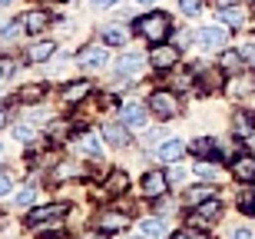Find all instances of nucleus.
<instances>
[{
    "label": "nucleus",
    "mask_w": 255,
    "mask_h": 239,
    "mask_svg": "<svg viewBox=\"0 0 255 239\" xmlns=\"http://www.w3.org/2000/svg\"><path fill=\"white\" fill-rule=\"evenodd\" d=\"M146 60H149V57H139V53H123V57L116 60V73H120V77H136Z\"/></svg>",
    "instance_id": "f8f14e48"
},
{
    "label": "nucleus",
    "mask_w": 255,
    "mask_h": 239,
    "mask_svg": "<svg viewBox=\"0 0 255 239\" xmlns=\"http://www.w3.org/2000/svg\"><path fill=\"white\" fill-rule=\"evenodd\" d=\"M53 53H57V43H53V40H37V43L27 50V60L30 63H47Z\"/></svg>",
    "instance_id": "2eb2a0df"
},
{
    "label": "nucleus",
    "mask_w": 255,
    "mask_h": 239,
    "mask_svg": "<svg viewBox=\"0 0 255 239\" xmlns=\"http://www.w3.org/2000/svg\"><path fill=\"white\" fill-rule=\"evenodd\" d=\"M219 216H222V203L212 196V200H206V203H199V206H192L189 223H196V226H206V223L219 220Z\"/></svg>",
    "instance_id": "423d86ee"
},
{
    "label": "nucleus",
    "mask_w": 255,
    "mask_h": 239,
    "mask_svg": "<svg viewBox=\"0 0 255 239\" xmlns=\"http://www.w3.org/2000/svg\"><path fill=\"white\" fill-rule=\"evenodd\" d=\"M239 210L246 213V216H255V190L239 193Z\"/></svg>",
    "instance_id": "c85d7f7f"
},
{
    "label": "nucleus",
    "mask_w": 255,
    "mask_h": 239,
    "mask_svg": "<svg viewBox=\"0 0 255 239\" xmlns=\"http://www.w3.org/2000/svg\"><path fill=\"white\" fill-rule=\"evenodd\" d=\"M80 150H83L86 156H93V160H103V146H100V140H96L93 133L80 136Z\"/></svg>",
    "instance_id": "b1692460"
},
{
    "label": "nucleus",
    "mask_w": 255,
    "mask_h": 239,
    "mask_svg": "<svg viewBox=\"0 0 255 239\" xmlns=\"http://www.w3.org/2000/svg\"><path fill=\"white\" fill-rule=\"evenodd\" d=\"M192 170H196L199 180H206V183L222 176V166H219V163H212V160H199V163H192Z\"/></svg>",
    "instance_id": "aec40b11"
},
{
    "label": "nucleus",
    "mask_w": 255,
    "mask_h": 239,
    "mask_svg": "<svg viewBox=\"0 0 255 239\" xmlns=\"http://www.w3.org/2000/svg\"><path fill=\"white\" fill-rule=\"evenodd\" d=\"M252 13H255V7H252Z\"/></svg>",
    "instance_id": "09e8293b"
},
{
    "label": "nucleus",
    "mask_w": 255,
    "mask_h": 239,
    "mask_svg": "<svg viewBox=\"0 0 255 239\" xmlns=\"http://www.w3.org/2000/svg\"><path fill=\"white\" fill-rule=\"evenodd\" d=\"M142 140H146V143H156V140H159V130H149V133L142 136Z\"/></svg>",
    "instance_id": "79ce46f5"
},
{
    "label": "nucleus",
    "mask_w": 255,
    "mask_h": 239,
    "mask_svg": "<svg viewBox=\"0 0 255 239\" xmlns=\"http://www.w3.org/2000/svg\"><path fill=\"white\" fill-rule=\"evenodd\" d=\"M232 133H236V136H252L255 133V120L249 113H242V110H239V113L232 116Z\"/></svg>",
    "instance_id": "5701e85b"
},
{
    "label": "nucleus",
    "mask_w": 255,
    "mask_h": 239,
    "mask_svg": "<svg viewBox=\"0 0 255 239\" xmlns=\"http://www.w3.org/2000/svg\"><path fill=\"white\" fill-rule=\"evenodd\" d=\"M0 3H10V0H0Z\"/></svg>",
    "instance_id": "49530a36"
},
{
    "label": "nucleus",
    "mask_w": 255,
    "mask_h": 239,
    "mask_svg": "<svg viewBox=\"0 0 255 239\" xmlns=\"http://www.w3.org/2000/svg\"><path fill=\"white\" fill-rule=\"evenodd\" d=\"M90 93H93V83L90 80H73L70 86H63V103H76V100H83Z\"/></svg>",
    "instance_id": "f3484780"
},
{
    "label": "nucleus",
    "mask_w": 255,
    "mask_h": 239,
    "mask_svg": "<svg viewBox=\"0 0 255 239\" xmlns=\"http://www.w3.org/2000/svg\"><path fill=\"white\" fill-rule=\"evenodd\" d=\"M129 190V176H126L123 170H113L110 176H106V193L110 196H120V193Z\"/></svg>",
    "instance_id": "6ab92c4d"
},
{
    "label": "nucleus",
    "mask_w": 255,
    "mask_h": 239,
    "mask_svg": "<svg viewBox=\"0 0 255 239\" xmlns=\"http://www.w3.org/2000/svg\"><path fill=\"white\" fill-rule=\"evenodd\" d=\"M10 190H13V180H10V173L0 166V196H7Z\"/></svg>",
    "instance_id": "72a5a7b5"
},
{
    "label": "nucleus",
    "mask_w": 255,
    "mask_h": 239,
    "mask_svg": "<svg viewBox=\"0 0 255 239\" xmlns=\"http://www.w3.org/2000/svg\"><path fill=\"white\" fill-rule=\"evenodd\" d=\"M172 239H206V233H199V230H179V233H172Z\"/></svg>",
    "instance_id": "f704fd0d"
},
{
    "label": "nucleus",
    "mask_w": 255,
    "mask_h": 239,
    "mask_svg": "<svg viewBox=\"0 0 255 239\" xmlns=\"http://www.w3.org/2000/svg\"><path fill=\"white\" fill-rule=\"evenodd\" d=\"M139 193L146 196V200L166 196V193H169V176H166L162 170H149L146 176H142V183H139Z\"/></svg>",
    "instance_id": "7ed1b4c3"
},
{
    "label": "nucleus",
    "mask_w": 255,
    "mask_h": 239,
    "mask_svg": "<svg viewBox=\"0 0 255 239\" xmlns=\"http://www.w3.org/2000/svg\"><path fill=\"white\" fill-rule=\"evenodd\" d=\"M20 96H23V100H40V96H43V86H27Z\"/></svg>",
    "instance_id": "e433bc0d"
},
{
    "label": "nucleus",
    "mask_w": 255,
    "mask_h": 239,
    "mask_svg": "<svg viewBox=\"0 0 255 239\" xmlns=\"http://www.w3.org/2000/svg\"><path fill=\"white\" fill-rule=\"evenodd\" d=\"M252 136H255V133H252Z\"/></svg>",
    "instance_id": "8fccbe9b"
},
{
    "label": "nucleus",
    "mask_w": 255,
    "mask_h": 239,
    "mask_svg": "<svg viewBox=\"0 0 255 239\" xmlns=\"http://www.w3.org/2000/svg\"><path fill=\"white\" fill-rule=\"evenodd\" d=\"M103 140L110 146H116V150H123V146H129V126L126 123H106L103 126Z\"/></svg>",
    "instance_id": "1a4fd4ad"
},
{
    "label": "nucleus",
    "mask_w": 255,
    "mask_h": 239,
    "mask_svg": "<svg viewBox=\"0 0 255 239\" xmlns=\"http://www.w3.org/2000/svg\"><path fill=\"white\" fill-rule=\"evenodd\" d=\"M186 150H189V146L182 143V140H162L159 143V160L162 163H179L182 156H186Z\"/></svg>",
    "instance_id": "4468645a"
},
{
    "label": "nucleus",
    "mask_w": 255,
    "mask_h": 239,
    "mask_svg": "<svg viewBox=\"0 0 255 239\" xmlns=\"http://www.w3.org/2000/svg\"><path fill=\"white\" fill-rule=\"evenodd\" d=\"M212 196H216V186H212V183H196V186L186 193V200H189L192 206H199V203L212 200Z\"/></svg>",
    "instance_id": "412c9836"
},
{
    "label": "nucleus",
    "mask_w": 255,
    "mask_h": 239,
    "mask_svg": "<svg viewBox=\"0 0 255 239\" xmlns=\"http://www.w3.org/2000/svg\"><path fill=\"white\" fill-rule=\"evenodd\" d=\"M33 200H37V190H33V186H23V190L17 193V206H30Z\"/></svg>",
    "instance_id": "7c9ffc66"
},
{
    "label": "nucleus",
    "mask_w": 255,
    "mask_h": 239,
    "mask_svg": "<svg viewBox=\"0 0 255 239\" xmlns=\"http://www.w3.org/2000/svg\"><path fill=\"white\" fill-rule=\"evenodd\" d=\"M10 73H13V63H3V60H0V83H3Z\"/></svg>",
    "instance_id": "58836bf2"
},
{
    "label": "nucleus",
    "mask_w": 255,
    "mask_h": 239,
    "mask_svg": "<svg viewBox=\"0 0 255 239\" xmlns=\"http://www.w3.org/2000/svg\"><path fill=\"white\" fill-rule=\"evenodd\" d=\"M136 3H152V0H136Z\"/></svg>",
    "instance_id": "a18cd8bd"
},
{
    "label": "nucleus",
    "mask_w": 255,
    "mask_h": 239,
    "mask_svg": "<svg viewBox=\"0 0 255 239\" xmlns=\"http://www.w3.org/2000/svg\"><path fill=\"white\" fill-rule=\"evenodd\" d=\"M50 176H53L57 183H66V180H80V176H86V170L80 166V163H57Z\"/></svg>",
    "instance_id": "dca6fc26"
},
{
    "label": "nucleus",
    "mask_w": 255,
    "mask_h": 239,
    "mask_svg": "<svg viewBox=\"0 0 255 239\" xmlns=\"http://www.w3.org/2000/svg\"><path fill=\"white\" fill-rule=\"evenodd\" d=\"M0 156H3V150H0Z\"/></svg>",
    "instance_id": "de8ad7c7"
},
{
    "label": "nucleus",
    "mask_w": 255,
    "mask_h": 239,
    "mask_svg": "<svg viewBox=\"0 0 255 239\" xmlns=\"http://www.w3.org/2000/svg\"><path fill=\"white\" fill-rule=\"evenodd\" d=\"M96 226L103 233H123L126 226H129V220H126L123 213H103V216L96 220Z\"/></svg>",
    "instance_id": "a211bd4d"
},
{
    "label": "nucleus",
    "mask_w": 255,
    "mask_h": 239,
    "mask_svg": "<svg viewBox=\"0 0 255 239\" xmlns=\"http://www.w3.org/2000/svg\"><path fill=\"white\" fill-rule=\"evenodd\" d=\"M13 133H17V140H20V143H30V140L37 136V133H33V130H30V126H17Z\"/></svg>",
    "instance_id": "c9c22d12"
},
{
    "label": "nucleus",
    "mask_w": 255,
    "mask_h": 239,
    "mask_svg": "<svg viewBox=\"0 0 255 239\" xmlns=\"http://www.w3.org/2000/svg\"><path fill=\"white\" fill-rule=\"evenodd\" d=\"M139 236L162 239V236H166V226H162V220H146V223H139Z\"/></svg>",
    "instance_id": "a878e982"
},
{
    "label": "nucleus",
    "mask_w": 255,
    "mask_h": 239,
    "mask_svg": "<svg viewBox=\"0 0 255 239\" xmlns=\"http://www.w3.org/2000/svg\"><path fill=\"white\" fill-rule=\"evenodd\" d=\"M219 67L222 70H239V67H246V60H242L239 50H226V53L219 57Z\"/></svg>",
    "instance_id": "bb28decb"
},
{
    "label": "nucleus",
    "mask_w": 255,
    "mask_h": 239,
    "mask_svg": "<svg viewBox=\"0 0 255 239\" xmlns=\"http://www.w3.org/2000/svg\"><path fill=\"white\" fill-rule=\"evenodd\" d=\"M255 83H249V80H236V86H229V93L232 96H242V93H252Z\"/></svg>",
    "instance_id": "2f4dec72"
},
{
    "label": "nucleus",
    "mask_w": 255,
    "mask_h": 239,
    "mask_svg": "<svg viewBox=\"0 0 255 239\" xmlns=\"http://www.w3.org/2000/svg\"><path fill=\"white\" fill-rule=\"evenodd\" d=\"M232 176L242 183H252L255 180V156L252 153H239L232 156Z\"/></svg>",
    "instance_id": "6e6552de"
},
{
    "label": "nucleus",
    "mask_w": 255,
    "mask_h": 239,
    "mask_svg": "<svg viewBox=\"0 0 255 239\" xmlns=\"http://www.w3.org/2000/svg\"><path fill=\"white\" fill-rule=\"evenodd\" d=\"M219 23L239 27V23H242V7H222V10H219Z\"/></svg>",
    "instance_id": "cd10ccee"
},
{
    "label": "nucleus",
    "mask_w": 255,
    "mask_h": 239,
    "mask_svg": "<svg viewBox=\"0 0 255 239\" xmlns=\"http://www.w3.org/2000/svg\"><path fill=\"white\" fill-rule=\"evenodd\" d=\"M136 33H139L142 40H149L152 47L156 43H166V37L172 33V20L169 13H162V10H152V13H142V17H136Z\"/></svg>",
    "instance_id": "f257e3e1"
},
{
    "label": "nucleus",
    "mask_w": 255,
    "mask_h": 239,
    "mask_svg": "<svg viewBox=\"0 0 255 239\" xmlns=\"http://www.w3.org/2000/svg\"><path fill=\"white\" fill-rule=\"evenodd\" d=\"M100 40H103V47H123L126 40H129V33H126L123 27H103Z\"/></svg>",
    "instance_id": "4be33fe9"
},
{
    "label": "nucleus",
    "mask_w": 255,
    "mask_h": 239,
    "mask_svg": "<svg viewBox=\"0 0 255 239\" xmlns=\"http://www.w3.org/2000/svg\"><path fill=\"white\" fill-rule=\"evenodd\" d=\"M20 23H23V33H43L50 27V13L47 10H30L20 17Z\"/></svg>",
    "instance_id": "9b49d317"
},
{
    "label": "nucleus",
    "mask_w": 255,
    "mask_h": 239,
    "mask_svg": "<svg viewBox=\"0 0 255 239\" xmlns=\"http://www.w3.org/2000/svg\"><path fill=\"white\" fill-rule=\"evenodd\" d=\"M149 113H156L159 120H172V116H179V96L176 90H156L149 96Z\"/></svg>",
    "instance_id": "f03ea898"
},
{
    "label": "nucleus",
    "mask_w": 255,
    "mask_h": 239,
    "mask_svg": "<svg viewBox=\"0 0 255 239\" xmlns=\"http://www.w3.org/2000/svg\"><path fill=\"white\" fill-rule=\"evenodd\" d=\"M90 3H93V7H116L120 0H90Z\"/></svg>",
    "instance_id": "a19ab883"
},
{
    "label": "nucleus",
    "mask_w": 255,
    "mask_h": 239,
    "mask_svg": "<svg viewBox=\"0 0 255 239\" xmlns=\"http://www.w3.org/2000/svg\"><path fill=\"white\" fill-rule=\"evenodd\" d=\"M239 53H242V60H246V63H255V43H249V47H242Z\"/></svg>",
    "instance_id": "4c0bfd02"
},
{
    "label": "nucleus",
    "mask_w": 255,
    "mask_h": 239,
    "mask_svg": "<svg viewBox=\"0 0 255 239\" xmlns=\"http://www.w3.org/2000/svg\"><path fill=\"white\" fill-rule=\"evenodd\" d=\"M232 239H252V233H249V230H236V233H232Z\"/></svg>",
    "instance_id": "37998d69"
},
{
    "label": "nucleus",
    "mask_w": 255,
    "mask_h": 239,
    "mask_svg": "<svg viewBox=\"0 0 255 239\" xmlns=\"http://www.w3.org/2000/svg\"><path fill=\"white\" fill-rule=\"evenodd\" d=\"M179 180H186V170H172L169 173V183H179Z\"/></svg>",
    "instance_id": "ea45409f"
},
{
    "label": "nucleus",
    "mask_w": 255,
    "mask_h": 239,
    "mask_svg": "<svg viewBox=\"0 0 255 239\" xmlns=\"http://www.w3.org/2000/svg\"><path fill=\"white\" fill-rule=\"evenodd\" d=\"M226 40H229L226 23H219V27H202L196 33V43L202 50H219V47H226Z\"/></svg>",
    "instance_id": "39448f33"
},
{
    "label": "nucleus",
    "mask_w": 255,
    "mask_h": 239,
    "mask_svg": "<svg viewBox=\"0 0 255 239\" xmlns=\"http://www.w3.org/2000/svg\"><path fill=\"white\" fill-rule=\"evenodd\" d=\"M63 213H66V206H63V203H47V206H37V210H30L27 223L33 226V223H43V220H60Z\"/></svg>",
    "instance_id": "ddd939ff"
},
{
    "label": "nucleus",
    "mask_w": 255,
    "mask_h": 239,
    "mask_svg": "<svg viewBox=\"0 0 255 239\" xmlns=\"http://www.w3.org/2000/svg\"><path fill=\"white\" fill-rule=\"evenodd\" d=\"M30 230L37 233V236H57V233H63V216H60V220H43V223H33Z\"/></svg>",
    "instance_id": "393cba45"
},
{
    "label": "nucleus",
    "mask_w": 255,
    "mask_h": 239,
    "mask_svg": "<svg viewBox=\"0 0 255 239\" xmlns=\"http://www.w3.org/2000/svg\"><path fill=\"white\" fill-rule=\"evenodd\" d=\"M149 63H152V70H172L179 63V47L176 43H156L149 50Z\"/></svg>",
    "instance_id": "20e7f679"
},
{
    "label": "nucleus",
    "mask_w": 255,
    "mask_h": 239,
    "mask_svg": "<svg viewBox=\"0 0 255 239\" xmlns=\"http://www.w3.org/2000/svg\"><path fill=\"white\" fill-rule=\"evenodd\" d=\"M120 116H123V123L129 126V130H142V126H146V120H149V106L126 103L123 110H120Z\"/></svg>",
    "instance_id": "0eeeda50"
},
{
    "label": "nucleus",
    "mask_w": 255,
    "mask_h": 239,
    "mask_svg": "<svg viewBox=\"0 0 255 239\" xmlns=\"http://www.w3.org/2000/svg\"><path fill=\"white\" fill-rule=\"evenodd\" d=\"M3 123H7V116H3V113H0V126H3Z\"/></svg>",
    "instance_id": "c03bdc74"
},
{
    "label": "nucleus",
    "mask_w": 255,
    "mask_h": 239,
    "mask_svg": "<svg viewBox=\"0 0 255 239\" xmlns=\"http://www.w3.org/2000/svg\"><path fill=\"white\" fill-rule=\"evenodd\" d=\"M80 63H83L86 70H103L106 63H110V50L106 47H86L83 53H80Z\"/></svg>",
    "instance_id": "9d476101"
},
{
    "label": "nucleus",
    "mask_w": 255,
    "mask_h": 239,
    "mask_svg": "<svg viewBox=\"0 0 255 239\" xmlns=\"http://www.w3.org/2000/svg\"><path fill=\"white\" fill-rule=\"evenodd\" d=\"M179 10L186 13V17H196L202 7H199V0H179Z\"/></svg>",
    "instance_id": "473e14b6"
},
{
    "label": "nucleus",
    "mask_w": 255,
    "mask_h": 239,
    "mask_svg": "<svg viewBox=\"0 0 255 239\" xmlns=\"http://www.w3.org/2000/svg\"><path fill=\"white\" fill-rule=\"evenodd\" d=\"M17 33H23V23H20V17H17V20H10V23H3V27H0V37H3V40H13Z\"/></svg>",
    "instance_id": "c756f323"
}]
</instances>
